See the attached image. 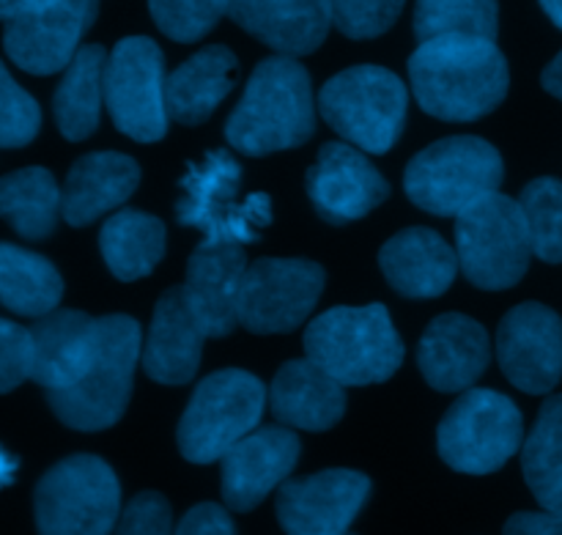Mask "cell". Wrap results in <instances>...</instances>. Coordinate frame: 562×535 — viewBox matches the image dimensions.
<instances>
[{
	"label": "cell",
	"instance_id": "cell-1",
	"mask_svg": "<svg viewBox=\"0 0 562 535\" xmlns=\"http://www.w3.org/2000/svg\"><path fill=\"white\" fill-rule=\"evenodd\" d=\"M415 99L442 121H475L503 104L508 60L494 38L439 36L420 42L409 58Z\"/></svg>",
	"mask_w": 562,
	"mask_h": 535
},
{
	"label": "cell",
	"instance_id": "cell-2",
	"mask_svg": "<svg viewBox=\"0 0 562 535\" xmlns=\"http://www.w3.org/2000/svg\"><path fill=\"white\" fill-rule=\"evenodd\" d=\"M316 132L311 75L291 55L261 60L245 97L225 124V137L247 157L285 152L311 141Z\"/></svg>",
	"mask_w": 562,
	"mask_h": 535
},
{
	"label": "cell",
	"instance_id": "cell-3",
	"mask_svg": "<svg viewBox=\"0 0 562 535\" xmlns=\"http://www.w3.org/2000/svg\"><path fill=\"white\" fill-rule=\"evenodd\" d=\"M305 352L344 388L387 382L404 363V344L387 308H333L305 330Z\"/></svg>",
	"mask_w": 562,
	"mask_h": 535
},
{
	"label": "cell",
	"instance_id": "cell-4",
	"mask_svg": "<svg viewBox=\"0 0 562 535\" xmlns=\"http://www.w3.org/2000/svg\"><path fill=\"white\" fill-rule=\"evenodd\" d=\"M140 360V324L130 316L97 319V352L71 388L47 393L60 423L77 432H102L121 421L132 395V377Z\"/></svg>",
	"mask_w": 562,
	"mask_h": 535
},
{
	"label": "cell",
	"instance_id": "cell-5",
	"mask_svg": "<svg viewBox=\"0 0 562 535\" xmlns=\"http://www.w3.org/2000/svg\"><path fill=\"white\" fill-rule=\"evenodd\" d=\"M176 220L203 231L206 242L252 245L272 223V198L267 192L241 196V165L234 154L217 148L190 165L181 179Z\"/></svg>",
	"mask_w": 562,
	"mask_h": 535
},
{
	"label": "cell",
	"instance_id": "cell-6",
	"mask_svg": "<svg viewBox=\"0 0 562 535\" xmlns=\"http://www.w3.org/2000/svg\"><path fill=\"white\" fill-rule=\"evenodd\" d=\"M505 176L503 157L481 137H445L423 148L404 176L406 196L423 212L459 218L486 196L497 192Z\"/></svg>",
	"mask_w": 562,
	"mask_h": 535
},
{
	"label": "cell",
	"instance_id": "cell-7",
	"mask_svg": "<svg viewBox=\"0 0 562 535\" xmlns=\"http://www.w3.org/2000/svg\"><path fill=\"white\" fill-rule=\"evenodd\" d=\"M409 91L382 66H355L335 75L318 93L327 124L351 146L384 154L398 143L406 124Z\"/></svg>",
	"mask_w": 562,
	"mask_h": 535
},
{
	"label": "cell",
	"instance_id": "cell-8",
	"mask_svg": "<svg viewBox=\"0 0 562 535\" xmlns=\"http://www.w3.org/2000/svg\"><path fill=\"white\" fill-rule=\"evenodd\" d=\"M267 406V388L247 371L225 368L203 379L179 423V450L192 465L223 459L256 432Z\"/></svg>",
	"mask_w": 562,
	"mask_h": 535
},
{
	"label": "cell",
	"instance_id": "cell-9",
	"mask_svg": "<svg viewBox=\"0 0 562 535\" xmlns=\"http://www.w3.org/2000/svg\"><path fill=\"white\" fill-rule=\"evenodd\" d=\"M456 220V256L470 283L499 291L525 278L536 253L519 201L492 192Z\"/></svg>",
	"mask_w": 562,
	"mask_h": 535
},
{
	"label": "cell",
	"instance_id": "cell-10",
	"mask_svg": "<svg viewBox=\"0 0 562 535\" xmlns=\"http://www.w3.org/2000/svg\"><path fill=\"white\" fill-rule=\"evenodd\" d=\"M119 520V478L97 456H69L38 481V535H110Z\"/></svg>",
	"mask_w": 562,
	"mask_h": 535
},
{
	"label": "cell",
	"instance_id": "cell-11",
	"mask_svg": "<svg viewBox=\"0 0 562 535\" xmlns=\"http://www.w3.org/2000/svg\"><path fill=\"white\" fill-rule=\"evenodd\" d=\"M525 423L508 395L470 390L461 395L439 426V456L467 476H488L508 465L521 448Z\"/></svg>",
	"mask_w": 562,
	"mask_h": 535
},
{
	"label": "cell",
	"instance_id": "cell-12",
	"mask_svg": "<svg viewBox=\"0 0 562 535\" xmlns=\"http://www.w3.org/2000/svg\"><path fill=\"white\" fill-rule=\"evenodd\" d=\"M165 88L162 49L146 36L121 38L104 69V102L113 124L140 143L162 141L170 119Z\"/></svg>",
	"mask_w": 562,
	"mask_h": 535
},
{
	"label": "cell",
	"instance_id": "cell-13",
	"mask_svg": "<svg viewBox=\"0 0 562 535\" xmlns=\"http://www.w3.org/2000/svg\"><path fill=\"white\" fill-rule=\"evenodd\" d=\"M324 269L302 258H261L250 264L241 283L239 324L256 335L291 333L316 308Z\"/></svg>",
	"mask_w": 562,
	"mask_h": 535
},
{
	"label": "cell",
	"instance_id": "cell-14",
	"mask_svg": "<svg viewBox=\"0 0 562 535\" xmlns=\"http://www.w3.org/2000/svg\"><path fill=\"white\" fill-rule=\"evenodd\" d=\"M99 0H53L44 9L5 22L3 47L20 69L31 75H55L66 69L93 25Z\"/></svg>",
	"mask_w": 562,
	"mask_h": 535
},
{
	"label": "cell",
	"instance_id": "cell-15",
	"mask_svg": "<svg viewBox=\"0 0 562 535\" xmlns=\"http://www.w3.org/2000/svg\"><path fill=\"white\" fill-rule=\"evenodd\" d=\"M497 357L519 390L543 395L562 379V319L552 308L525 302L499 322Z\"/></svg>",
	"mask_w": 562,
	"mask_h": 535
},
{
	"label": "cell",
	"instance_id": "cell-16",
	"mask_svg": "<svg viewBox=\"0 0 562 535\" xmlns=\"http://www.w3.org/2000/svg\"><path fill=\"white\" fill-rule=\"evenodd\" d=\"M368 494L371 481L362 472H316L280 487L278 522L289 535H349Z\"/></svg>",
	"mask_w": 562,
	"mask_h": 535
},
{
	"label": "cell",
	"instance_id": "cell-17",
	"mask_svg": "<svg viewBox=\"0 0 562 535\" xmlns=\"http://www.w3.org/2000/svg\"><path fill=\"white\" fill-rule=\"evenodd\" d=\"M307 196L327 223L344 225L384 203L390 185L360 148L351 143H327L318 152L316 165L307 170Z\"/></svg>",
	"mask_w": 562,
	"mask_h": 535
},
{
	"label": "cell",
	"instance_id": "cell-18",
	"mask_svg": "<svg viewBox=\"0 0 562 535\" xmlns=\"http://www.w3.org/2000/svg\"><path fill=\"white\" fill-rule=\"evenodd\" d=\"M300 459V439L285 426L256 428L223 456V500L231 511L261 505Z\"/></svg>",
	"mask_w": 562,
	"mask_h": 535
},
{
	"label": "cell",
	"instance_id": "cell-19",
	"mask_svg": "<svg viewBox=\"0 0 562 535\" xmlns=\"http://www.w3.org/2000/svg\"><path fill=\"white\" fill-rule=\"evenodd\" d=\"M247 267L250 264L241 245L231 242H203L190 256L184 291L209 338H225L239 327L241 283Z\"/></svg>",
	"mask_w": 562,
	"mask_h": 535
},
{
	"label": "cell",
	"instance_id": "cell-20",
	"mask_svg": "<svg viewBox=\"0 0 562 535\" xmlns=\"http://www.w3.org/2000/svg\"><path fill=\"white\" fill-rule=\"evenodd\" d=\"M209 338L201 316L192 311L184 286L168 289L157 302L148 330L143 368L159 384H187L201 366L203 341Z\"/></svg>",
	"mask_w": 562,
	"mask_h": 535
},
{
	"label": "cell",
	"instance_id": "cell-21",
	"mask_svg": "<svg viewBox=\"0 0 562 535\" xmlns=\"http://www.w3.org/2000/svg\"><path fill=\"white\" fill-rule=\"evenodd\" d=\"M488 357L492 346L486 330L464 313H445L434 319L417 346L423 377L442 393L472 388L488 368Z\"/></svg>",
	"mask_w": 562,
	"mask_h": 535
},
{
	"label": "cell",
	"instance_id": "cell-22",
	"mask_svg": "<svg viewBox=\"0 0 562 535\" xmlns=\"http://www.w3.org/2000/svg\"><path fill=\"white\" fill-rule=\"evenodd\" d=\"M225 14L258 42L291 58L322 47L333 25L324 0H225Z\"/></svg>",
	"mask_w": 562,
	"mask_h": 535
},
{
	"label": "cell",
	"instance_id": "cell-23",
	"mask_svg": "<svg viewBox=\"0 0 562 535\" xmlns=\"http://www.w3.org/2000/svg\"><path fill=\"white\" fill-rule=\"evenodd\" d=\"M31 379L47 393L71 388L88 371L97 352V319L80 311H58L42 316L31 330Z\"/></svg>",
	"mask_w": 562,
	"mask_h": 535
},
{
	"label": "cell",
	"instance_id": "cell-24",
	"mask_svg": "<svg viewBox=\"0 0 562 535\" xmlns=\"http://www.w3.org/2000/svg\"><path fill=\"white\" fill-rule=\"evenodd\" d=\"M379 264L398 294L428 300L453 286L459 272V256L453 247L431 229H406L395 234L379 253Z\"/></svg>",
	"mask_w": 562,
	"mask_h": 535
},
{
	"label": "cell",
	"instance_id": "cell-25",
	"mask_svg": "<svg viewBox=\"0 0 562 535\" xmlns=\"http://www.w3.org/2000/svg\"><path fill=\"white\" fill-rule=\"evenodd\" d=\"M269 404L283 426L327 432L344 417L346 393L338 379L305 357V360L285 363L274 374Z\"/></svg>",
	"mask_w": 562,
	"mask_h": 535
},
{
	"label": "cell",
	"instance_id": "cell-26",
	"mask_svg": "<svg viewBox=\"0 0 562 535\" xmlns=\"http://www.w3.org/2000/svg\"><path fill=\"white\" fill-rule=\"evenodd\" d=\"M140 185V168L119 152H93L71 165L64 185V220L75 229L93 223L130 201Z\"/></svg>",
	"mask_w": 562,
	"mask_h": 535
},
{
	"label": "cell",
	"instance_id": "cell-27",
	"mask_svg": "<svg viewBox=\"0 0 562 535\" xmlns=\"http://www.w3.org/2000/svg\"><path fill=\"white\" fill-rule=\"evenodd\" d=\"M236 55L223 44L201 49L168 77V113L179 124L195 126L212 119L236 80Z\"/></svg>",
	"mask_w": 562,
	"mask_h": 535
},
{
	"label": "cell",
	"instance_id": "cell-28",
	"mask_svg": "<svg viewBox=\"0 0 562 535\" xmlns=\"http://www.w3.org/2000/svg\"><path fill=\"white\" fill-rule=\"evenodd\" d=\"M104 69H108V53L99 44L80 47V53L66 66L53 108L58 130L69 141H86L99 126L104 102Z\"/></svg>",
	"mask_w": 562,
	"mask_h": 535
},
{
	"label": "cell",
	"instance_id": "cell-29",
	"mask_svg": "<svg viewBox=\"0 0 562 535\" xmlns=\"http://www.w3.org/2000/svg\"><path fill=\"white\" fill-rule=\"evenodd\" d=\"M99 247L119 280L146 278L165 256V223L137 209H121L102 225Z\"/></svg>",
	"mask_w": 562,
	"mask_h": 535
},
{
	"label": "cell",
	"instance_id": "cell-30",
	"mask_svg": "<svg viewBox=\"0 0 562 535\" xmlns=\"http://www.w3.org/2000/svg\"><path fill=\"white\" fill-rule=\"evenodd\" d=\"M64 214V190L44 168H22L0 179V218L25 239H47Z\"/></svg>",
	"mask_w": 562,
	"mask_h": 535
},
{
	"label": "cell",
	"instance_id": "cell-31",
	"mask_svg": "<svg viewBox=\"0 0 562 535\" xmlns=\"http://www.w3.org/2000/svg\"><path fill=\"white\" fill-rule=\"evenodd\" d=\"M64 280L44 256L0 245V305L20 316L42 319L58 308Z\"/></svg>",
	"mask_w": 562,
	"mask_h": 535
},
{
	"label": "cell",
	"instance_id": "cell-32",
	"mask_svg": "<svg viewBox=\"0 0 562 535\" xmlns=\"http://www.w3.org/2000/svg\"><path fill=\"white\" fill-rule=\"evenodd\" d=\"M521 472L543 509H562V395H552L538 412L521 450Z\"/></svg>",
	"mask_w": 562,
	"mask_h": 535
},
{
	"label": "cell",
	"instance_id": "cell-33",
	"mask_svg": "<svg viewBox=\"0 0 562 535\" xmlns=\"http://www.w3.org/2000/svg\"><path fill=\"white\" fill-rule=\"evenodd\" d=\"M497 0H417L415 36L420 42L439 36L497 38Z\"/></svg>",
	"mask_w": 562,
	"mask_h": 535
},
{
	"label": "cell",
	"instance_id": "cell-34",
	"mask_svg": "<svg viewBox=\"0 0 562 535\" xmlns=\"http://www.w3.org/2000/svg\"><path fill=\"white\" fill-rule=\"evenodd\" d=\"M519 203L530 229L532 253L541 261L562 264V181H530L521 190Z\"/></svg>",
	"mask_w": 562,
	"mask_h": 535
},
{
	"label": "cell",
	"instance_id": "cell-35",
	"mask_svg": "<svg viewBox=\"0 0 562 535\" xmlns=\"http://www.w3.org/2000/svg\"><path fill=\"white\" fill-rule=\"evenodd\" d=\"M148 11L173 42H198L225 16V0H148Z\"/></svg>",
	"mask_w": 562,
	"mask_h": 535
},
{
	"label": "cell",
	"instance_id": "cell-36",
	"mask_svg": "<svg viewBox=\"0 0 562 535\" xmlns=\"http://www.w3.org/2000/svg\"><path fill=\"white\" fill-rule=\"evenodd\" d=\"M42 110L0 60V148H20L36 137Z\"/></svg>",
	"mask_w": 562,
	"mask_h": 535
},
{
	"label": "cell",
	"instance_id": "cell-37",
	"mask_svg": "<svg viewBox=\"0 0 562 535\" xmlns=\"http://www.w3.org/2000/svg\"><path fill=\"white\" fill-rule=\"evenodd\" d=\"M324 3L329 20L344 36L373 38L393 27L406 0H324Z\"/></svg>",
	"mask_w": 562,
	"mask_h": 535
},
{
	"label": "cell",
	"instance_id": "cell-38",
	"mask_svg": "<svg viewBox=\"0 0 562 535\" xmlns=\"http://www.w3.org/2000/svg\"><path fill=\"white\" fill-rule=\"evenodd\" d=\"M33 338L31 330L0 319V393L20 388L31 379Z\"/></svg>",
	"mask_w": 562,
	"mask_h": 535
},
{
	"label": "cell",
	"instance_id": "cell-39",
	"mask_svg": "<svg viewBox=\"0 0 562 535\" xmlns=\"http://www.w3.org/2000/svg\"><path fill=\"white\" fill-rule=\"evenodd\" d=\"M115 535H173V516L162 494L143 492L126 505Z\"/></svg>",
	"mask_w": 562,
	"mask_h": 535
},
{
	"label": "cell",
	"instance_id": "cell-40",
	"mask_svg": "<svg viewBox=\"0 0 562 535\" xmlns=\"http://www.w3.org/2000/svg\"><path fill=\"white\" fill-rule=\"evenodd\" d=\"M173 535H236L228 511L214 503H201L184 514Z\"/></svg>",
	"mask_w": 562,
	"mask_h": 535
},
{
	"label": "cell",
	"instance_id": "cell-41",
	"mask_svg": "<svg viewBox=\"0 0 562 535\" xmlns=\"http://www.w3.org/2000/svg\"><path fill=\"white\" fill-rule=\"evenodd\" d=\"M505 535H562V509L514 514L505 525Z\"/></svg>",
	"mask_w": 562,
	"mask_h": 535
},
{
	"label": "cell",
	"instance_id": "cell-42",
	"mask_svg": "<svg viewBox=\"0 0 562 535\" xmlns=\"http://www.w3.org/2000/svg\"><path fill=\"white\" fill-rule=\"evenodd\" d=\"M53 0H0V22H11L22 14H31V11L44 9Z\"/></svg>",
	"mask_w": 562,
	"mask_h": 535
},
{
	"label": "cell",
	"instance_id": "cell-43",
	"mask_svg": "<svg viewBox=\"0 0 562 535\" xmlns=\"http://www.w3.org/2000/svg\"><path fill=\"white\" fill-rule=\"evenodd\" d=\"M543 88H547L549 93H554L558 99H562V49L558 58L547 66V71H543Z\"/></svg>",
	"mask_w": 562,
	"mask_h": 535
},
{
	"label": "cell",
	"instance_id": "cell-44",
	"mask_svg": "<svg viewBox=\"0 0 562 535\" xmlns=\"http://www.w3.org/2000/svg\"><path fill=\"white\" fill-rule=\"evenodd\" d=\"M14 472H16V461L0 448V487H9L14 481Z\"/></svg>",
	"mask_w": 562,
	"mask_h": 535
},
{
	"label": "cell",
	"instance_id": "cell-45",
	"mask_svg": "<svg viewBox=\"0 0 562 535\" xmlns=\"http://www.w3.org/2000/svg\"><path fill=\"white\" fill-rule=\"evenodd\" d=\"M541 5H543V11L549 14V20H552L554 25L562 31V0H541Z\"/></svg>",
	"mask_w": 562,
	"mask_h": 535
},
{
	"label": "cell",
	"instance_id": "cell-46",
	"mask_svg": "<svg viewBox=\"0 0 562 535\" xmlns=\"http://www.w3.org/2000/svg\"><path fill=\"white\" fill-rule=\"evenodd\" d=\"M349 535H351V533H349Z\"/></svg>",
	"mask_w": 562,
	"mask_h": 535
}]
</instances>
